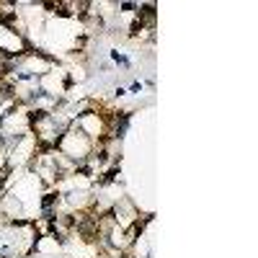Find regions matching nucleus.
Masks as SVG:
<instances>
[{
  "instance_id": "f257e3e1",
  "label": "nucleus",
  "mask_w": 258,
  "mask_h": 258,
  "mask_svg": "<svg viewBox=\"0 0 258 258\" xmlns=\"http://www.w3.org/2000/svg\"><path fill=\"white\" fill-rule=\"evenodd\" d=\"M111 60L119 62V64H124V67H129V60H127L124 54H119V52H111Z\"/></svg>"
},
{
  "instance_id": "f03ea898",
  "label": "nucleus",
  "mask_w": 258,
  "mask_h": 258,
  "mask_svg": "<svg viewBox=\"0 0 258 258\" xmlns=\"http://www.w3.org/2000/svg\"><path fill=\"white\" fill-rule=\"evenodd\" d=\"M139 88H142V85H139V83H137V80H134V83H132V85H129V90H132V93H139Z\"/></svg>"
}]
</instances>
